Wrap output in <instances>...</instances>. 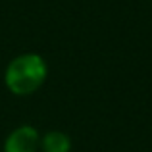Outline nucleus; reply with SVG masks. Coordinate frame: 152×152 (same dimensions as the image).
<instances>
[{
	"mask_svg": "<svg viewBox=\"0 0 152 152\" xmlns=\"http://www.w3.org/2000/svg\"><path fill=\"white\" fill-rule=\"evenodd\" d=\"M48 77V64L37 52H23L10 60L4 71L8 91L18 96H29L45 85Z\"/></svg>",
	"mask_w": 152,
	"mask_h": 152,
	"instance_id": "f257e3e1",
	"label": "nucleus"
},
{
	"mask_svg": "<svg viewBox=\"0 0 152 152\" xmlns=\"http://www.w3.org/2000/svg\"><path fill=\"white\" fill-rule=\"evenodd\" d=\"M41 133L33 125H19L4 141V152H39Z\"/></svg>",
	"mask_w": 152,
	"mask_h": 152,
	"instance_id": "f03ea898",
	"label": "nucleus"
},
{
	"mask_svg": "<svg viewBox=\"0 0 152 152\" xmlns=\"http://www.w3.org/2000/svg\"><path fill=\"white\" fill-rule=\"evenodd\" d=\"M42 152H71V139L64 131H46L41 137Z\"/></svg>",
	"mask_w": 152,
	"mask_h": 152,
	"instance_id": "7ed1b4c3",
	"label": "nucleus"
}]
</instances>
